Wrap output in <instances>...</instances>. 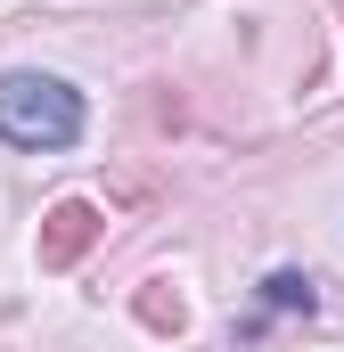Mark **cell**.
<instances>
[{"instance_id": "cell-1", "label": "cell", "mask_w": 344, "mask_h": 352, "mask_svg": "<svg viewBox=\"0 0 344 352\" xmlns=\"http://www.w3.org/2000/svg\"><path fill=\"white\" fill-rule=\"evenodd\" d=\"M0 140L8 148H33V156L74 148L83 140V90L58 82V74H33V66L0 74Z\"/></svg>"}, {"instance_id": "cell-2", "label": "cell", "mask_w": 344, "mask_h": 352, "mask_svg": "<svg viewBox=\"0 0 344 352\" xmlns=\"http://www.w3.org/2000/svg\"><path fill=\"white\" fill-rule=\"evenodd\" d=\"M98 230H107V213H98L90 197L50 205V213H41V270H74L90 246H98Z\"/></svg>"}, {"instance_id": "cell-3", "label": "cell", "mask_w": 344, "mask_h": 352, "mask_svg": "<svg viewBox=\"0 0 344 352\" xmlns=\"http://www.w3.org/2000/svg\"><path fill=\"white\" fill-rule=\"evenodd\" d=\"M131 311H140V328H156V336H180V328H189V303L172 295V278H148Z\"/></svg>"}, {"instance_id": "cell-4", "label": "cell", "mask_w": 344, "mask_h": 352, "mask_svg": "<svg viewBox=\"0 0 344 352\" xmlns=\"http://www.w3.org/2000/svg\"><path fill=\"white\" fill-rule=\"evenodd\" d=\"M262 303H270V311H312V278H303V270H270V278H262Z\"/></svg>"}, {"instance_id": "cell-5", "label": "cell", "mask_w": 344, "mask_h": 352, "mask_svg": "<svg viewBox=\"0 0 344 352\" xmlns=\"http://www.w3.org/2000/svg\"><path fill=\"white\" fill-rule=\"evenodd\" d=\"M336 16H344V0H336Z\"/></svg>"}]
</instances>
